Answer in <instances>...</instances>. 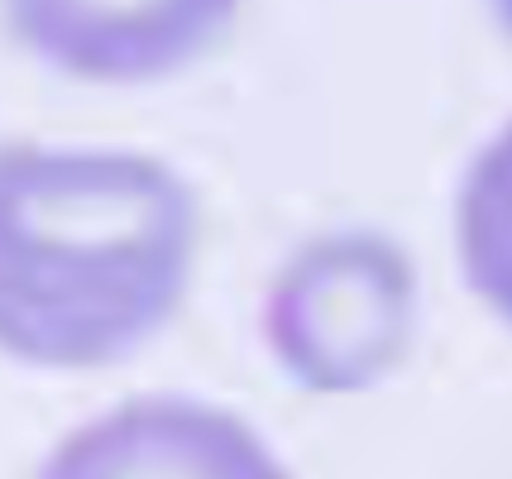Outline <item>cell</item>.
Returning a JSON list of instances; mask_svg holds the SVG:
<instances>
[{
	"mask_svg": "<svg viewBox=\"0 0 512 479\" xmlns=\"http://www.w3.org/2000/svg\"><path fill=\"white\" fill-rule=\"evenodd\" d=\"M455 240L469 288L512 326V125L469 163L455 206Z\"/></svg>",
	"mask_w": 512,
	"mask_h": 479,
	"instance_id": "5b68a950",
	"label": "cell"
},
{
	"mask_svg": "<svg viewBox=\"0 0 512 479\" xmlns=\"http://www.w3.org/2000/svg\"><path fill=\"white\" fill-rule=\"evenodd\" d=\"M417 278L383 235H326L297 250L264 307L268 350L302 388L355 393L379 384L412 345Z\"/></svg>",
	"mask_w": 512,
	"mask_h": 479,
	"instance_id": "7a4b0ae2",
	"label": "cell"
},
{
	"mask_svg": "<svg viewBox=\"0 0 512 479\" xmlns=\"http://www.w3.org/2000/svg\"><path fill=\"white\" fill-rule=\"evenodd\" d=\"M240 0H0L10 34L82 82H154L197 63Z\"/></svg>",
	"mask_w": 512,
	"mask_h": 479,
	"instance_id": "3957f363",
	"label": "cell"
},
{
	"mask_svg": "<svg viewBox=\"0 0 512 479\" xmlns=\"http://www.w3.org/2000/svg\"><path fill=\"white\" fill-rule=\"evenodd\" d=\"M39 479H292L259 432L192 398H139L72 432Z\"/></svg>",
	"mask_w": 512,
	"mask_h": 479,
	"instance_id": "277c9868",
	"label": "cell"
},
{
	"mask_svg": "<svg viewBox=\"0 0 512 479\" xmlns=\"http://www.w3.org/2000/svg\"><path fill=\"white\" fill-rule=\"evenodd\" d=\"M201 211L168 163L0 144V350L101 369L178 317Z\"/></svg>",
	"mask_w": 512,
	"mask_h": 479,
	"instance_id": "6da1fadb",
	"label": "cell"
},
{
	"mask_svg": "<svg viewBox=\"0 0 512 479\" xmlns=\"http://www.w3.org/2000/svg\"><path fill=\"white\" fill-rule=\"evenodd\" d=\"M489 5H493V15L503 20V29L512 34V0H489Z\"/></svg>",
	"mask_w": 512,
	"mask_h": 479,
	"instance_id": "8992f818",
	"label": "cell"
}]
</instances>
